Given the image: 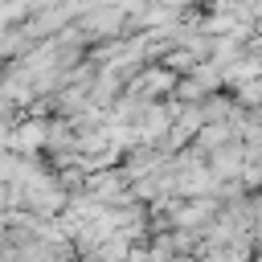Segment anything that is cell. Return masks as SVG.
Instances as JSON below:
<instances>
[{
  "label": "cell",
  "instance_id": "277c9868",
  "mask_svg": "<svg viewBox=\"0 0 262 262\" xmlns=\"http://www.w3.org/2000/svg\"><path fill=\"white\" fill-rule=\"evenodd\" d=\"M201 262H250V237H205Z\"/></svg>",
  "mask_w": 262,
  "mask_h": 262
},
{
  "label": "cell",
  "instance_id": "5b68a950",
  "mask_svg": "<svg viewBox=\"0 0 262 262\" xmlns=\"http://www.w3.org/2000/svg\"><path fill=\"white\" fill-rule=\"evenodd\" d=\"M201 111H205V123H229V119H237V102L225 98V94H209L201 102Z\"/></svg>",
  "mask_w": 262,
  "mask_h": 262
},
{
  "label": "cell",
  "instance_id": "52a82bcc",
  "mask_svg": "<svg viewBox=\"0 0 262 262\" xmlns=\"http://www.w3.org/2000/svg\"><path fill=\"white\" fill-rule=\"evenodd\" d=\"M258 262H262V250H258Z\"/></svg>",
  "mask_w": 262,
  "mask_h": 262
},
{
  "label": "cell",
  "instance_id": "7a4b0ae2",
  "mask_svg": "<svg viewBox=\"0 0 262 262\" xmlns=\"http://www.w3.org/2000/svg\"><path fill=\"white\" fill-rule=\"evenodd\" d=\"M168 90H176V74L160 61V66H143L131 82H127V94L131 98H139V102H151V98H160V94H168Z\"/></svg>",
  "mask_w": 262,
  "mask_h": 262
},
{
  "label": "cell",
  "instance_id": "6da1fadb",
  "mask_svg": "<svg viewBox=\"0 0 262 262\" xmlns=\"http://www.w3.org/2000/svg\"><path fill=\"white\" fill-rule=\"evenodd\" d=\"M127 8H102V4H94V8H86L74 25L82 29V37H102V41H115L123 29H127Z\"/></svg>",
  "mask_w": 262,
  "mask_h": 262
},
{
  "label": "cell",
  "instance_id": "8992f818",
  "mask_svg": "<svg viewBox=\"0 0 262 262\" xmlns=\"http://www.w3.org/2000/svg\"><path fill=\"white\" fill-rule=\"evenodd\" d=\"M8 139H12V127H8V119H0V151L8 147Z\"/></svg>",
  "mask_w": 262,
  "mask_h": 262
},
{
  "label": "cell",
  "instance_id": "3957f363",
  "mask_svg": "<svg viewBox=\"0 0 262 262\" xmlns=\"http://www.w3.org/2000/svg\"><path fill=\"white\" fill-rule=\"evenodd\" d=\"M41 147H49V123H45V119H20V123L12 127L8 151L33 156V151H41Z\"/></svg>",
  "mask_w": 262,
  "mask_h": 262
}]
</instances>
